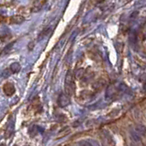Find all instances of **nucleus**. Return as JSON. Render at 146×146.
Masks as SVG:
<instances>
[{"label":"nucleus","mask_w":146,"mask_h":146,"mask_svg":"<svg viewBox=\"0 0 146 146\" xmlns=\"http://www.w3.org/2000/svg\"><path fill=\"white\" fill-rule=\"evenodd\" d=\"M64 88H65V94L71 96L74 91V76L72 72H69L66 74L65 77V83H64Z\"/></svg>","instance_id":"1"},{"label":"nucleus","mask_w":146,"mask_h":146,"mask_svg":"<svg viewBox=\"0 0 146 146\" xmlns=\"http://www.w3.org/2000/svg\"><path fill=\"white\" fill-rule=\"evenodd\" d=\"M3 91L7 97H11V96L14 95L16 89H15V86L12 85L11 83H6L3 86Z\"/></svg>","instance_id":"2"},{"label":"nucleus","mask_w":146,"mask_h":146,"mask_svg":"<svg viewBox=\"0 0 146 146\" xmlns=\"http://www.w3.org/2000/svg\"><path fill=\"white\" fill-rule=\"evenodd\" d=\"M59 105L62 108L68 106L70 104V96L66 94H62L59 97Z\"/></svg>","instance_id":"3"},{"label":"nucleus","mask_w":146,"mask_h":146,"mask_svg":"<svg viewBox=\"0 0 146 146\" xmlns=\"http://www.w3.org/2000/svg\"><path fill=\"white\" fill-rule=\"evenodd\" d=\"M14 131H15V122H14V120H11V121L8 123V126L7 128V131L5 133L6 138H9V137L14 133Z\"/></svg>","instance_id":"4"},{"label":"nucleus","mask_w":146,"mask_h":146,"mask_svg":"<svg viewBox=\"0 0 146 146\" xmlns=\"http://www.w3.org/2000/svg\"><path fill=\"white\" fill-rule=\"evenodd\" d=\"M24 18L22 16H19V15H17V16H13L11 17L10 19V23L12 24H20L24 21Z\"/></svg>","instance_id":"5"},{"label":"nucleus","mask_w":146,"mask_h":146,"mask_svg":"<svg viewBox=\"0 0 146 146\" xmlns=\"http://www.w3.org/2000/svg\"><path fill=\"white\" fill-rule=\"evenodd\" d=\"M140 136H143L146 134V127H144L143 125H137L134 130Z\"/></svg>","instance_id":"6"},{"label":"nucleus","mask_w":146,"mask_h":146,"mask_svg":"<svg viewBox=\"0 0 146 146\" xmlns=\"http://www.w3.org/2000/svg\"><path fill=\"white\" fill-rule=\"evenodd\" d=\"M20 69H21V66H20V64H19V62H13L9 67V70L11 71V73H13V74L19 73L20 71Z\"/></svg>","instance_id":"7"},{"label":"nucleus","mask_w":146,"mask_h":146,"mask_svg":"<svg viewBox=\"0 0 146 146\" xmlns=\"http://www.w3.org/2000/svg\"><path fill=\"white\" fill-rule=\"evenodd\" d=\"M131 138L132 139V141H134L135 143H140L141 141V136L135 131H131Z\"/></svg>","instance_id":"8"},{"label":"nucleus","mask_w":146,"mask_h":146,"mask_svg":"<svg viewBox=\"0 0 146 146\" xmlns=\"http://www.w3.org/2000/svg\"><path fill=\"white\" fill-rule=\"evenodd\" d=\"M39 129H40L39 126H36V125H34V126H32L30 129V131H29V133H30L31 136H35L37 133H39Z\"/></svg>","instance_id":"9"},{"label":"nucleus","mask_w":146,"mask_h":146,"mask_svg":"<svg viewBox=\"0 0 146 146\" xmlns=\"http://www.w3.org/2000/svg\"><path fill=\"white\" fill-rule=\"evenodd\" d=\"M79 146H93V144L87 141H79Z\"/></svg>","instance_id":"10"},{"label":"nucleus","mask_w":146,"mask_h":146,"mask_svg":"<svg viewBox=\"0 0 146 146\" xmlns=\"http://www.w3.org/2000/svg\"><path fill=\"white\" fill-rule=\"evenodd\" d=\"M9 69H7V70H5V71H4V73H3V74H2V76H4V77H7L8 76H9Z\"/></svg>","instance_id":"11"},{"label":"nucleus","mask_w":146,"mask_h":146,"mask_svg":"<svg viewBox=\"0 0 146 146\" xmlns=\"http://www.w3.org/2000/svg\"><path fill=\"white\" fill-rule=\"evenodd\" d=\"M92 144H93V146H100L99 143H98L97 141H93V143H92Z\"/></svg>","instance_id":"12"},{"label":"nucleus","mask_w":146,"mask_h":146,"mask_svg":"<svg viewBox=\"0 0 146 146\" xmlns=\"http://www.w3.org/2000/svg\"><path fill=\"white\" fill-rule=\"evenodd\" d=\"M131 146H135V145H134V144H132V145H131Z\"/></svg>","instance_id":"13"}]
</instances>
